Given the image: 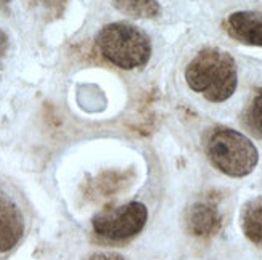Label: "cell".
<instances>
[{"label":"cell","instance_id":"8992f818","mask_svg":"<svg viewBox=\"0 0 262 260\" xmlns=\"http://www.w3.org/2000/svg\"><path fill=\"white\" fill-rule=\"evenodd\" d=\"M187 230L198 238H209L222 228V214L211 201H198L187 210Z\"/></svg>","mask_w":262,"mask_h":260},{"label":"cell","instance_id":"30bf717a","mask_svg":"<svg viewBox=\"0 0 262 260\" xmlns=\"http://www.w3.org/2000/svg\"><path fill=\"white\" fill-rule=\"evenodd\" d=\"M243 127L256 138H262V88H257L242 114Z\"/></svg>","mask_w":262,"mask_h":260},{"label":"cell","instance_id":"9c48e42d","mask_svg":"<svg viewBox=\"0 0 262 260\" xmlns=\"http://www.w3.org/2000/svg\"><path fill=\"white\" fill-rule=\"evenodd\" d=\"M127 174H118V172H106L97 177V180L92 183V195L95 198H110L116 196V193L126 190L129 185Z\"/></svg>","mask_w":262,"mask_h":260},{"label":"cell","instance_id":"52a82bcc","mask_svg":"<svg viewBox=\"0 0 262 260\" xmlns=\"http://www.w3.org/2000/svg\"><path fill=\"white\" fill-rule=\"evenodd\" d=\"M229 36L245 45L262 47V13L235 11L225 21Z\"/></svg>","mask_w":262,"mask_h":260},{"label":"cell","instance_id":"6da1fadb","mask_svg":"<svg viewBox=\"0 0 262 260\" xmlns=\"http://www.w3.org/2000/svg\"><path fill=\"white\" fill-rule=\"evenodd\" d=\"M185 81L193 92L203 95L211 103H222L236 90V63L225 50L214 47L203 49L188 63Z\"/></svg>","mask_w":262,"mask_h":260},{"label":"cell","instance_id":"3957f363","mask_svg":"<svg viewBox=\"0 0 262 260\" xmlns=\"http://www.w3.org/2000/svg\"><path fill=\"white\" fill-rule=\"evenodd\" d=\"M97 47L105 58L121 69H137L151 56L148 36L129 22H111L97 36Z\"/></svg>","mask_w":262,"mask_h":260},{"label":"cell","instance_id":"7c38bea8","mask_svg":"<svg viewBox=\"0 0 262 260\" xmlns=\"http://www.w3.org/2000/svg\"><path fill=\"white\" fill-rule=\"evenodd\" d=\"M87 260H126V258L115 252H98V254L90 255Z\"/></svg>","mask_w":262,"mask_h":260},{"label":"cell","instance_id":"7a4b0ae2","mask_svg":"<svg viewBox=\"0 0 262 260\" xmlns=\"http://www.w3.org/2000/svg\"><path fill=\"white\" fill-rule=\"evenodd\" d=\"M206 154L211 164L229 177H246L257 162L259 153L246 135L229 127H214L206 138Z\"/></svg>","mask_w":262,"mask_h":260},{"label":"cell","instance_id":"277c9868","mask_svg":"<svg viewBox=\"0 0 262 260\" xmlns=\"http://www.w3.org/2000/svg\"><path fill=\"white\" fill-rule=\"evenodd\" d=\"M148 219L146 206L142 202H127L118 207H106L94 217V230L106 240L122 241L139 234Z\"/></svg>","mask_w":262,"mask_h":260},{"label":"cell","instance_id":"4fadbf2b","mask_svg":"<svg viewBox=\"0 0 262 260\" xmlns=\"http://www.w3.org/2000/svg\"><path fill=\"white\" fill-rule=\"evenodd\" d=\"M7 49H8V36L0 29V58L7 53Z\"/></svg>","mask_w":262,"mask_h":260},{"label":"cell","instance_id":"5bb4252c","mask_svg":"<svg viewBox=\"0 0 262 260\" xmlns=\"http://www.w3.org/2000/svg\"><path fill=\"white\" fill-rule=\"evenodd\" d=\"M11 0H0V11H7Z\"/></svg>","mask_w":262,"mask_h":260},{"label":"cell","instance_id":"ba28073f","mask_svg":"<svg viewBox=\"0 0 262 260\" xmlns=\"http://www.w3.org/2000/svg\"><path fill=\"white\" fill-rule=\"evenodd\" d=\"M242 230L254 246L262 247V198H254L243 206Z\"/></svg>","mask_w":262,"mask_h":260},{"label":"cell","instance_id":"8fae6325","mask_svg":"<svg viewBox=\"0 0 262 260\" xmlns=\"http://www.w3.org/2000/svg\"><path fill=\"white\" fill-rule=\"evenodd\" d=\"M113 4L121 13L132 18H155L161 11L158 0H113Z\"/></svg>","mask_w":262,"mask_h":260},{"label":"cell","instance_id":"5b68a950","mask_svg":"<svg viewBox=\"0 0 262 260\" xmlns=\"http://www.w3.org/2000/svg\"><path fill=\"white\" fill-rule=\"evenodd\" d=\"M25 233V219L16 202L0 191V254L11 251Z\"/></svg>","mask_w":262,"mask_h":260}]
</instances>
